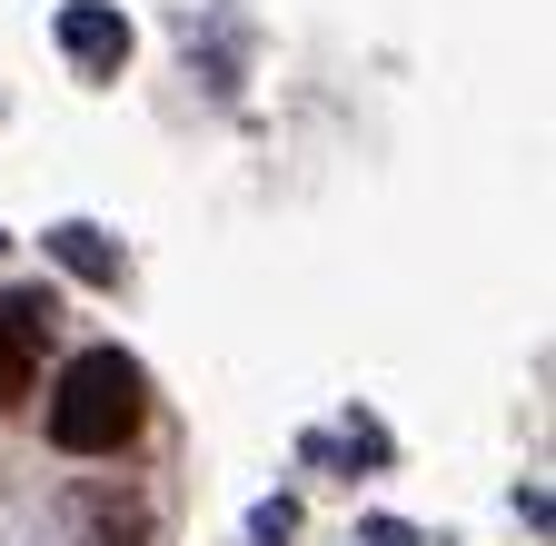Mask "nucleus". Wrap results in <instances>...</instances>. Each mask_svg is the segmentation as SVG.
<instances>
[{
    "label": "nucleus",
    "instance_id": "obj_1",
    "mask_svg": "<svg viewBox=\"0 0 556 546\" xmlns=\"http://www.w3.org/2000/svg\"><path fill=\"white\" fill-rule=\"evenodd\" d=\"M150 428V368L129 348H80L50 388V447L60 457H119Z\"/></svg>",
    "mask_w": 556,
    "mask_h": 546
},
{
    "label": "nucleus",
    "instance_id": "obj_2",
    "mask_svg": "<svg viewBox=\"0 0 556 546\" xmlns=\"http://www.w3.org/2000/svg\"><path fill=\"white\" fill-rule=\"evenodd\" d=\"M50 328H60V289H0V418L30 397V368H40V348H50Z\"/></svg>",
    "mask_w": 556,
    "mask_h": 546
},
{
    "label": "nucleus",
    "instance_id": "obj_3",
    "mask_svg": "<svg viewBox=\"0 0 556 546\" xmlns=\"http://www.w3.org/2000/svg\"><path fill=\"white\" fill-rule=\"evenodd\" d=\"M60 60L80 80H119V60H129V21L110 11V0H70L60 11Z\"/></svg>",
    "mask_w": 556,
    "mask_h": 546
},
{
    "label": "nucleus",
    "instance_id": "obj_4",
    "mask_svg": "<svg viewBox=\"0 0 556 546\" xmlns=\"http://www.w3.org/2000/svg\"><path fill=\"white\" fill-rule=\"evenodd\" d=\"M40 249H50L60 268H70V279H90V289H110V279H119V249H110V239H100L90 219H60V229H50Z\"/></svg>",
    "mask_w": 556,
    "mask_h": 546
},
{
    "label": "nucleus",
    "instance_id": "obj_5",
    "mask_svg": "<svg viewBox=\"0 0 556 546\" xmlns=\"http://www.w3.org/2000/svg\"><path fill=\"white\" fill-rule=\"evenodd\" d=\"M289 536H299V507H289V497H268V507L249 517V546H289Z\"/></svg>",
    "mask_w": 556,
    "mask_h": 546
},
{
    "label": "nucleus",
    "instance_id": "obj_6",
    "mask_svg": "<svg viewBox=\"0 0 556 546\" xmlns=\"http://www.w3.org/2000/svg\"><path fill=\"white\" fill-rule=\"evenodd\" d=\"M0 249H11V229H0Z\"/></svg>",
    "mask_w": 556,
    "mask_h": 546
}]
</instances>
